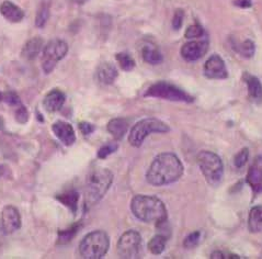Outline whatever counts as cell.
<instances>
[{
  "label": "cell",
  "mask_w": 262,
  "mask_h": 259,
  "mask_svg": "<svg viewBox=\"0 0 262 259\" xmlns=\"http://www.w3.org/2000/svg\"><path fill=\"white\" fill-rule=\"evenodd\" d=\"M183 171V165L178 156L173 153H163L154 158L146 179L152 186H167L178 181Z\"/></svg>",
  "instance_id": "1"
},
{
  "label": "cell",
  "mask_w": 262,
  "mask_h": 259,
  "mask_svg": "<svg viewBox=\"0 0 262 259\" xmlns=\"http://www.w3.org/2000/svg\"><path fill=\"white\" fill-rule=\"evenodd\" d=\"M133 214L146 223L163 225L167 221V209L165 203L155 196L136 195L130 201Z\"/></svg>",
  "instance_id": "2"
},
{
  "label": "cell",
  "mask_w": 262,
  "mask_h": 259,
  "mask_svg": "<svg viewBox=\"0 0 262 259\" xmlns=\"http://www.w3.org/2000/svg\"><path fill=\"white\" fill-rule=\"evenodd\" d=\"M113 182V174L106 168L92 170L86 181V205L98 203L107 192Z\"/></svg>",
  "instance_id": "3"
},
{
  "label": "cell",
  "mask_w": 262,
  "mask_h": 259,
  "mask_svg": "<svg viewBox=\"0 0 262 259\" xmlns=\"http://www.w3.org/2000/svg\"><path fill=\"white\" fill-rule=\"evenodd\" d=\"M110 248V239L103 231H94L87 234L79 244V253L82 258L100 259Z\"/></svg>",
  "instance_id": "4"
},
{
  "label": "cell",
  "mask_w": 262,
  "mask_h": 259,
  "mask_svg": "<svg viewBox=\"0 0 262 259\" xmlns=\"http://www.w3.org/2000/svg\"><path fill=\"white\" fill-rule=\"evenodd\" d=\"M196 162L205 180L213 187L219 186L224 175V165L221 157L213 152L202 150L199 153Z\"/></svg>",
  "instance_id": "5"
},
{
  "label": "cell",
  "mask_w": 262,
  "mask_h": 259,
  "mask_svg": "<svg viewBox=\"0 0 262 259\" xmlns=\"http://www.w3.org/2000/svg\"><path fill=\"white\" fill-rule=\"evenodd\" d=\"M170 131L165 122L158 119L148 118L138 121L132 127L128 136V142L134 147H141L145 139L154 133H167Z\"/></svg>",
  "instance_id": "6"
},
{
  "label": "cell",
  "mask_w": 262,
  "mask_h": 259,
  "mask_svg": "<svg viewBox=\"0 0 262 259\" xmlns=\"http://www.w3.org/2000/svg\"><path fill=\"white\" fill-rule=\"evenodd\" d=\"M145 97L159 98L165 99V100L181 102H193L194 100L193 97L187 94L186 91H183L182 89L166 81H159L154 83V85L150 86L148 90L146 91Z\"/></svg>",
  "instance_id": "7"
},
{
  "label": "cell",
  "mask_w": 262,
  "mask_h": 259,
  "mask_svg": "<svg viewBox=\"0 0 262 259\" xmlns=\"http://www.w3.org/2000/svg\"><path fill=\"white\" fill-rule=\"evenodd\" d=\"M68 52V45L65 41L54 39L45 45L43 50L42 68L45 74H50L56 67L57 62L63 59Z\"/></svg>",
  "instance_id": "8"
},
{
  "label": "cell",
  "mask_w": 262,
  "mask_h": 259,
  "mask_svg": "<svg viewBox=\"0 0 262 259\" xmlns=\"http://www.w3.org/2000/svg\"><path fill=\"white\" fill-rule=\"evenodd\" d=\"M142 247V236L135 230L122 234L118 242V254L122 258H136Z\"/></svg>",
  "instance_id": "9"
},
{
  "label": "cell",
  "mask_w": 262,
  "mask_h": 259,
  "mask_svg": "<svg viewBox=\"0 0 262 259\" xmlns=\"http://www.w3.org/2000/svg\"><path fill=\"white\" fill-rule=\"evenodd\" d=\"M22 221L19 210L13 205H6L0 213V231L5 235H9L18 231Z\"/></svg>",
  "instance_id": "10"
},
{
  "label": "cell",
  "mask_w": 262,
  "mask_h": 259,
  "mask_svg": "<svg viewBox=\"0 0 262 259\" xmlns=\"http://www.w3.org/2000/svg\"><path fill=\"white\" fill-rule=\"evenodd\" d=\"M204 74L211 79H224L228 76L224 59L220 55L214 54L209 57L204 65Z\"/></svg>",
  "instance_id": "11"
},
{
  "label": "cell",
  "mask_w": 262,
  "mask_h": 259,
  "mask_svg": "<svg viewBox=\"0 0 262 259\" xmlns=\"http://www.w3.org/2000/svg\"><path fill=\"white\" fill-rule=\"evenodd\" d=\"M246 180L253 192L262 193V155L257 156L252 162Z\"/></svg>",
  "instance_id": "12"
},
{
  "label": "cell",
  "mask_w": 262,
  "mask_h": 259,
  "mask_svg": "<svg viewBox=\"0 0 262 259\" xmlns=\"http://www.w3.org/2000/svg\"><path fill=\"white\" fill-rule=\"evenodd\" d=\"M209 49V44L204 41H192L186 43L181 49L182 57L189 60V62H194L201 58Z\"/></svg>",
  "instance_id": "13"
},
{
  "label": "cell",
  "mask_w": 262,
  "mask_h": 259,
  "mask_svg": "<svg viewBox=\"0 0 262 259\" xmlns=\"http://www.w3.org/2000/svg\"><path fill=\"white\" fill-rule=\"evenodd\" d=\"M52 131L56 135V138L67 146L73 145L76 141L74 127L65 121L55 122V123L52 125Z\"/></svg>",
  "instance_id": "14"
},
{
  "label": "cell",
  "mask_w": 262,
  "mask_h": 259,
  "mask_svg": "<svg viewBox=\"0 0 262 259\" xmlns=\"http://www.w3.org/2000/svg\"><path fill=\"white\" fill-rule=\"evenodd\" d=\"M66 101V96L59 89H52L43 99V105L46 111L56 112L61 109Z\"/></svg>",
  "instance_id": "15"
},
{
  "label": "cell",
  "mask_w": 262,
  "mask_h": 259,
  "mask_svg": "<svg viewBox=\"0 0 262 259\" xmlns=\"http://www.w3.org/2000/svg\"><path fill=\"white\" fill-rule=\"evenodd\" d=\"M0 13L10 22H20L23 18H25V12L18 7L14 5L10 0H5V2L0 5Z\"/></svg>",
  "instance_id": "16"
},
{
  "label": "cell",
  "mask_w": 262,
  "mask_h": 259,
  "mask_svg": "<svg viewBox=\"0 0 262 259\" xmlns=\"http://www.w3.org/2000/svg\"><path fill=\"white\" fill-rule=\"evenodd\" d=\"M118 70L112 63H102L100 64L97 70V78L98 80L104 83V85H111L118 77Z\"/></svg>",
  "instance_id": "17"
},
{
  "label": "cell",
  "mask_w": 262,
  "mask_h": 259,
  "mask_svg": "<svg viewBox=\"0 0 262 259\" xmlns=\"http://www.w3.org/2000/svg\"><path fill=\"white\" fill-rule=\"evenodd\" d=\"M244 80L247 83L248 87V95L250 100L255 103L262 102V83L261 81L255 77V76L245 74Z\"/></svg>",
  "instance_id": "18"
},
{
  "label": "cell",
  "mask_w": 262,
  "mask_h": 259,
  "mask_svg": "<svg viewBox=\"0 0 262 259\" xmlns=\"http://www.w3.org/2000/svg\"><path fill=\"white\" fill-rule=\"evenodd\" d=\"M43 44H44V42L40 36L32 37V39L29 40L26 43L25 47H23L22 52H21L22 57L28 59V60L34 59L38 54H40V52L42 51Z\"/></svg>",
  "instance_id": "19"
},
{
  "label": "cell",
  "mask_w": 262,
  "mask_h": 259,
  "mask_svg": "<svg viewBox=\"0 0 262 259\" xmlns=\"http://www.w3.org/2000/svg\"><path fill=\"white\" fill-rule=\"evenodd\" d=\"M128 130V121L124 118H115L112 119L109 123H107V131L114 139L121 140L124 138Z\"/></svg>",
  "instance_id": "20"
},
{
  "label": "cell",
  "mask_w": 262,
  "mask_h": 259,
  "mask_svg": "<svg viewBox=\"0 0 262 259\" xmlns=\"http://www.w3.org/2000/svg\"><path fill=\"white\" fill-rule=\"evenodd\" d=\"M248 228L252 233H257L262 230V205H256L250 210Z\"/></svg>",
  "instance_id": "21"
},
{
  "label": "cell",
  "mask_w": 262,
  "mask_h": 259,
  "mask_svg": "<svg viewBox=\"0 0 262 259\" xmlns=\"http://www.w3.org/2000/svg\"><path fill=\"white\" fill-rule=\"evenodd\" d=\"M56 199L61 204H64L65 207H67L68 209H71L74 213H76L77 209H78L79 193L75 191V190H69V191H66L64 193L58 195L56 197Z\"/></svg>",
  "instance_id": "22"
},
{
  "label": "cell",
  "mask_w": 262,
  "mask_h": 259,
  "mask_svg": "<svg viewBox=\"0 0 262 259\" xmlns=\"http://www.w3.org/2000/svg\"><path fill=\"white\" fill-rule=\"evenodd\" d=\"M50 10H51L50 0H43L40 7H38V10L36 12V17H35V26L37 28L41 29L46 25V22H48L50 18Z\"/></svg>",
  "instance_id": "23"
},
{
  "label": "cell",
  "mask_w": 262,
  "mask_h": 259,
  "mask_svg": "<svg viewBox=\"0 0 262 259\" xmlns=\"http://www.w3.org/2000/svg\"><path fill=\"white\" fill-rule=\"evenodd\" d=\"M167 245V238L165 235L157 234L148 242V250L154 255H160L165 251Z\"/></svg>",
  "instance_id": "24"
},
{
  "label": "cell",
  "mask_w": 262,
  "mask_h": 259,
  "mask_svg": "<svg viewBox=\"0 0 262 259\" xmlns=\"http://www.w3.org/2000/svg\"><path fill=\"white\" fill-rule=\"evenodd\" d=\"M143 58L145 62H147L151 65H158L161 62H163V55L161 53L155 49L150 47V45H147L143 49Z\"/></svg>",
  "instance_id": "25"
},
{
  "label": "cell",
  "mask_w": 262,
  "mask_h": 259,
  "mask_svg": "<svg viewBox=\"0 0 262 259\" xmlns=\"http://www.w3.org/2000/svg\"><path fill=\"white\" fill-rule=\"evenodd\" d=\"M81 224L80 223H76L73 226H71L67 230H63V231H59L58 232V244H61V245H64V244H67L71 242L74 238L75 235L77 234L80 230Z\"/></svg>",
  "instance_id": "26"
},
{
  "label": "cell",
  "mask_w": 262,
  "mask_h": 259,
  "mask_svg": "<svg viewBox=\"0 0 262 259\" xmlns=\"http://www.w3.org/2000/svg\"><path fill=\"white\" fill-rule=\"evenodd\" d=\"M237 51L243 57L251 58L253 55H255V52H256L255 43L250 40H246L242 44L238 45Z\"/></svg>",
  "instance_id": "27"
},
{
  "label": "cell",
  "mask_w": 262,
  "mask_h": 259,
  "mask_svg": "<svg viewBox=\"0 0 262 259\" xmlns=\"http://www.w3.org/2000/svg\"><path fill=\"white\" fill-rule=\"evenodd\" d=\"M117 60L119 62L122 70L125 72L132 71L135 66L134 59L130 57V55L127 54V53H119V54H117Z\"/></svg>",
  "instance_id": "28"
},
{
  "label": "cell",
  "mask_w": 262,
  "mask_h": 259,
  "mask_svg": "<svg viewBox=\"0 0 262 259\" xmlns=\"http://www.w3.org/2000/svg\"><path fill=\"white\" fill-rule=\"evenodd\" d=\"M249 159V149L243 148L242 150L238 152L234 158V164L237 168H243V167L247 164Z\"/></svg>",
  "instance_id": "29"
},
{
  "label": "cell",
  "mask_w": 262,
  "mask_h": 259,
  "mask_svg": "<svg viewBox=\"0 0 262 259\" xmlns=\"http://www.w3.org/2000/svg\"><path fill=\"white\" fill-rule=\"evenodd\" d=\"M200 241H201V232L195 231L187 236L183 242V246L186 248H193L198 245Z\"/></svg>",
  "instance_id": "30"
},
{
  "label": "cell",
  "mask_w": 262,
  "mask_h": 259,
  "mask_svg": "<svg viewBox=\"0 0 262 259\" xmlns=\"http://www.w3.org/2000/svg\"><path fill=\"white\" fill-rule=\"evenodd\" d=\"M118 147H119V145H118L117 143H107V144H105V145H103L101 148L99 149L98 157L101 158V159H104L109 155L113 154L114 152L118 149Z\"/></svg>",
  "instance_id": "31"
},
{
  "label": "cell",
  "mask_w": 262,
  "mask_h": 259,
  "mask_svg": "<svg viewBox=\"0 0 262 259\" xmlns=\"http://www.w3.org/2000/svg\"><path fill=\"white\" fill-rule=\"evenodd\" d=\"M204 34V30L202 27H200L198 25H193L187 29L186 33H184V36L187 39H195V37H201Z\"/></svg>",
  "instance_id": "32"
},
{
  "label": "cell",
  "mask_w": 262,
  "mask_h": 259,
  "mask_svg": "<svg viewBox=\"0 0 262 259\" xmlns=\"http://www.w3.org/2000/svg\"><path fill=\"white\" fill-rule=\"evenodd\" d=\"M4 101L12 106H19L20 104H22L19 96L12 90L7 91V93L4 94Z\"/></svg>",
  "instance_id": "33"
},
{
  "label": "cell",
  "mask_w": 262,
  "mask_h": 259,
  "mask_svg": "<svg viewBox=\"0 0 262 259\" xmlns=\"http://www.w3.org/2000/svg\"><path fill=\"white\" fill-rule=\"evenodd\" d=\"M15 120H17L21 124H25L29 121V111L23 104H20L19 106H17V111H15Z\"/></svg>",
  "instance_id": "34"
},
{
  "label": "cell",
  "mask_w": 262,
  "mask_h": 259,
  "mask_svg": "<svg viewBox=\"0 0 262 259\" xmlns=\"http://www.w3.org/2000/svg\"><path fill=\"white\" fill-rule=\"evenodd\" d=\"M183 18H184L183 10H181V9L176 10L173 19H172V28L174 30H178V29L181 28L182 22H183Z\"/></svg>",
  "instance_id": "35"
},
{
  "label": "cell",
  "mask_w": 262,
  "mask_h": 259,
  "mask_svg": "<svg viewBox=\"0 0 262 259\" xmlns=\"http://www.w3.org/2000/svg\"><path fill=\"white\" fill-rule=\"evenodd\" d=\"M79 128H80V131L83 135H89L96 130L95 125L91 124V123H88V122H80Z\"/></svg>",
  "instance_id": "36"
},
{
  "label": "cell",
  "mask_w": 262,
  "mask_h": 259,
  "mask_svg": "<svg viewBox=\"0 0 262 259\" xmlns=\"http://www.w3.org/2000/svg\"><path fill=\"white\" fill-rule=\"evenodd\" d=\"M235 5L241 8H249L251 7V0H235Z\"/></svg>",
  "instance_id": "37"
},
{
  "label": "cell",
  "mask_w": 262,
  "mask_h": 259,
  "mask_svg": "<svg viewBox=\"0 0 262 259\" xmlns=\"http://www.w3.org/2000/svg\"><path fill=\"white\" fill-rule=\"evenodd\" d=\"M211 258H225V254L222 253L220 250H216L211 255Z\"/></svg>",
  "instance_id": "38"
},
{
  "label": "cell",
  "mask_w": 262,
  "mask_h": 259,
  "mask_svg": "<svg viewBox=\"0 0 262 259\" xmlns=\"http://www.w3.org/2000/svg\"><path fill=\"white\" fill-rule=\"evenodd\" d=\"M73 3H75V4H78V5H82V4H84L87 2V0H72Z\"/></svg>",
  "instance_id": "39"
},
{
  "label": "cell",
  "mask_w": 262,
  "mask_h": 259,
  "mask_svg": "<svg viewBox=\"0 0 262 259\" xmlns=\"http://www.w3.org/2000/svg\"><path fill=\"white\" fill-rule=\"evenodd\" d=\"M0 101H4V94L0 93Z\"/></svg>",
  "instance_id": "40"
}]
</instances>
